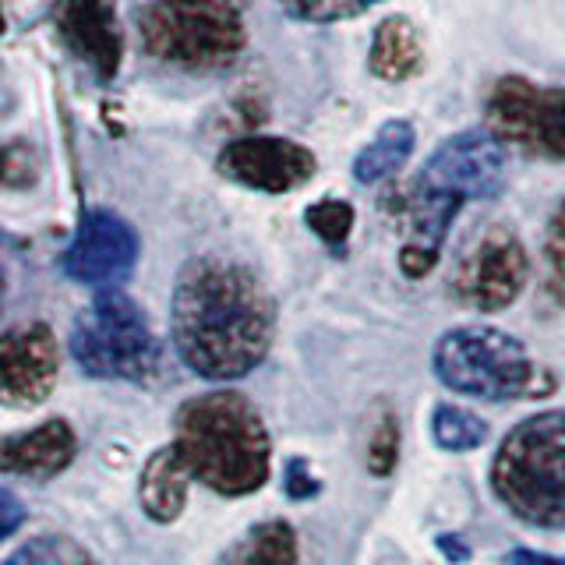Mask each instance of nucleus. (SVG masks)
Instances as JSON below:
<instances>
[{
  "label": "nucleus",
  "instance_id": "obj_27",
  "mask_svg": "<svg viewBox=\"0 0 565 565\" xmlns=\"http://www.w3.org/2000/svg\"><path fill=\"white\" fill-rule=\"evenodd\" d=\"M509 565H565V558L544 555V552H530V547H520V552L509 555Z\"/></svg>",
  "mask_w": 565,
  "mask_h": 565
},
{
  "label": "nucleus",
  "instance_id": "obj_10",
  "mask_svg": "<svg viewBox=\"0 0 565 565\" xmlns=\"http://www.w3.org/2000/svg\"><path fill=\"white\" fill-rule=\"evenodd\" d=\"M138 262V234L128 220H120L117 212L93 209L85 212L75 241L64 252V273L85 282V287H117L131 276Z\"/></svg>",
  "mask_w": 565,
  "mask_h": 565
},
{
  "label": "nucleus",
  "instance_id": "obj_21",
  "mask_svg": "<svg viewBox=\"0 0 565 565\" xmlns=\"http://www.w3.org/2000/svg\"><path fill=\"white\" fill-rule=\"evenodd\" d=\"M305 220L326 244L340 247L350 237V230H353V205H347L340 199H326V202H315L305 212Z\"/></svg>",
  "mask_w": 565,
  "mask_h": 565
},
{
  "label": "nucleus",
  "instance_id": "obj_30",
  "mask_svg": "<svg viewBox=\"0 0 565 565\" xmlns=\"http://www.w3.org/2000/svg\"><path fill=\"white\" fill-rule=\"evenodd\" d=\"M0 300H4V273H0Z\"/></svg>",
  "mask_w": 565,
  "mask_h": 565
},
{
  "label": "nucleus",
  "instance_id": "obj_24",
  "mask_svg": "<svg viewBox=\"0 0 565 565\" xmlns=\"http://www.w3.org/2000/svg\"><path fill=\"white\" fill-rule=\"evenodd\" d=\"M544 255H547V265H552V273L558 276V282L565 287V202L555 209L552 223H547Z\"/></svg>",
  "mask_w": 565,
  "mask_h": 565
},
{
  "label": "nucleus",
  "instance_id": "obj_16",
  "mask_svg": "<svg viewBox=\"0 0 565 565\" xmlns=\"http://www.w3.org/2000/svg\"><path fill=\"white\" fill-rule=\"evenodd\" d=\"M420 35L414 22H406L403 14L385 18L375 29V40H371V75H379L382 82H406L420 71Z\"/></svg>",
  "mask_w": 565,
  "mask_h": 565
},
{
  "label": "nucleus",
  "instance_id": "obj_28",
  "mask_svg": "<svg viewBox=\"0 0 565 565\" xmlns=\"http://www.w3.org/2000/svg\"><path fill=\"white\" fill-rule=\"evenodd\" d=\"M438 547H441V552H446L452 562H467V558H470V547H459L456 537H438Z\"/></svg>",
  "mask_w": 565,
  "mask_h": 565
},
{
  "label": "nucleus",
  "instance_id": "obj_19",
  "mask_svg": "<svg viewBox=\"0 0 565 565\" xmlns=\"http://www.w3.org/2000/svg\"><path fill=\"white\" fill-rule=\"evenodd\" d=\"M431 438H435V446L446 449V452L481 449L488 441V420L463 411V406L441 403L431 414Z\"/></svg>",
  "mask_w": 565,
  "mask_h": 565
},
{
  "label": "nucleus",
  "instance_id": "obj_18",
  "mask_svg": "<svg viewBox=\"0 0 565 565\" xmlns=\"http://www.w3.org/2000/svg\"><path fill=\"white\" fill-rule=\"evenodd\" d=\"M220 565H297V534L290 523L269 520L252 526Z\"/></svg>",
  "mask_w": 565,
  "mask_h": 565
},
{
  "label": "nucleus",
  "instance_id": "obj_14",
  "mask_svg": "<svg viewBox=\"0 0 565 565\" xmlns=\"http://www.w3.org/2000/svg\"><path fill=\"white\" fill-rule=\"evenodd\" d=\"M78 452V438L67 420H46L40 428L0 438V473L14 477H57Z\"/></svg>",
  "mask_w": 565,
  "mask_h": 565
},
{
  "label": "nucleus",
  "instance_id": "obj_17",
  "mask_svg": "<svg viewBox=\"0 0 565 565\" xmlns=\"http://www.w3.org/2000/svg\"><path fill=\"white\" fill-rule=\"evenodd\" d=\"M417 146V131L411 120H388L379 128V135L361 149V156L353 159V177L361 184H379L385 177H393L406 159H411Z\"/></svg>",
  "mask_w": 565,
  "mask_h": 565
},
{
  "label": "nucleus",
  "instance_id": "obj_25",
  "mask_svg": "<svg viewBox=\"0 0 565 565\" xmlns=\"http://www.w3.org/2000/svg\"><path fill=\"white\" fill-rule=\"evenodd\" d=\"M318 477H311L308 463L305 459H290L287 463V494L290 499H311V494H318Z\"/></svg>",
  "mask_w": 565,
  "mask_h": 565
},
{
  "label": "nucleus",
  "instance_id": "obj_6",
  "mask_svg": "<svg viewBox=\"0 0 565 565\" xmlns=\"http://www.w3.org/2000/svg\"><path fill=\"white\" fill-rule=\"evenodd\" d=\"M71 353L93 379L146 382L159 371L163 347H159L146 311L124 290L106 287L71 329Z\"/></svg>",
  "mask_w": 565,
  "mask_h": 565
},
{
  "label": "nucleus",
  "instance_id": "obj_9",
  "mask_svg": "<svg viewBox=\"0 0 565 565\" xmlns=\"http://www.w3.org/2000/svg\"><path fill=\"white\" fill-rule=\"evenodd\" d=\"M526 252L505 226H488L456 265L452 290L477 311H502L526 287Z\"/></svg>",
  "mask_w": 565,
  "mask_h": 565
},
{
  "label": "nucleus",
  "instance_id": "obj_13",
  "mask_svg": "<svg viewBox=\"0 0 565 565\" xmlns=\"http://www.w3.org/2000/svg\"><path fill=\"white\" fill-rule=\"evenodd\" d=\"M53 25L82 64L114 78L124 57L117 0H53Z\"/></svg>",
  "mask_w": 565,
  "mask_h": 565
},
{
  "label": "nucleus",
  "instance_id": "obj_2",
  "mask_svg": "<svg viewBox=\"0 0 565 565\" xmlns=\"http://www.w3.org/2000/svg\"><path fill=\"white\" fill-rule=\"evenodd\" d=\"M173 431V449L205 488L252 494L269 481V431L247 396L226 388L194 396L177 411Z\"/></svg>",
  "mask_w": 565,
  "mask_h": 565
},
{
  "label": "nucleus",
  "instance_id": "obj_1",
  "mask_svg": "<svg viewBox=\"0 0 565 565\" xmlns=\"http://www.w3.org/2000/svg\"><path fill=\"white\" fill-rule=\"evenodd\" d=\"M173 347L194 375L244 379L273 347L276 308L262 279L220 255L191 258L173 282Z\"/></svg>",
  "mask_w": 565,
  "mask_h": 565
},
{
  "label": "nucleus",
  "instance_id": "obj_12",
  "mask_svg": "<svg viewBox=\"0 0 565 565\" xmlns=\"http://www.w3.org/2000/svg\"><path fill=\"white\" fill-rule=\"evenodd\" d=\"M220 173L265 194H287L315 177V156L290 138L247 135L220 152Z\"/></svg>",
  "mask_w": 565,
  "mask_h": 565
},
{
  "label": "nucleus",
  "instance_id": "obj_7",
  "mask_svg": "<svg viewBox=\"0 0 565 565\" xmlns=\"http://www.w3.org/2000/svg\"><path fill=\"white\" fill-rule=\"evenodd\" d=\"M138 40L167 64L216 71L241 57L247 32L241 11L216 0H156L138 11Z\"/></svg>",
  "mask_w": 565,
  "mask_h": 565
},
{
  "label": "nucleus",
  "instance_id": "obj_5",
  "mask_svg": "<svg viewBox=\"0 0 565 565\" xmlns=\"http://www.w3.org/2000/svg\"><path fill=\"white\" fill-rule=\"evenodd\" d=\"M435 375L452 393L470 399H520L537 396L541 371L530 361L526 347L494 326H459L435 343Z\"/></svg>",
  "mask_w": 565,
  "mask_h": 565
},
{
  "label": "nucleus",
  "instance_id": "obj_15",
  "mask_svg": "<svg viewBox=\"0 0 565 565\" xmlns=\"http://www.w3.org/2000/svg\"><path fill=\"white\" fill-rule=\"evenodd\" d=\"M188 484L191 470L173 446H163L149 456V463L141 467L138 481V502L146 509V516L156 523H173L188 505Z\"/></svg>",
  "mask_w": 565,
  "mask_h": 565
},
{
  "label": "nucleus",
  "instance_id": "obj_3",
  "mask_svg": "<svg viewBox=\"0 0 565 565\" xmlns=\"http://www.w3.org/2000/svg\"><path fill=\"white\" fill-rule=\"evenodd\" d=\"M505 177V146L491 131H459L446 138L420 167L406 199V247L438 255L463 202L499 194Z\"/></svg>",
  "mask_w": 565,
  "mask_h": 565
},
{
  "label": "nucleus",
  "instance_id": "obj_22",
  "mask_svg": "<svg viewBox=\"0 0 565 565\" xmlns=\"http://www.w3.org/2000/svg\"><path fill=\"white\" fill-rule=\"evenodd\" d=\"M399 459V424L393 414H385L382 424L375 428V435H371V446H367V470L375 477H385L393 473Z\"/></svg>",
  "mask_w": 565,
  "mask_h": 565
},
{
  "label": "nucleus",
  "instance_id": "obj_31",
  "mask_svg": "<svg viewBox=\"0 0 565 565\" xmlns=\"http://www.w3.org/2000/svg\"><path fill=\"white\" fill-rule=\"evenodd\" d=\"M0 32H4V14H0Z\"/></svg>",
  "mask_w": 565,
  "mask_h": 565
},
{
  "label": "nucleus",
  "instance_id": "obj_8",
  "mask_svg": "<svg viewBox=\"0 0 565 565\" xmlns=\"http://www.w3.org/2000/svg\"><path fill=\"white\" fill-rule=\"evenodd\" d=\"M491 135L523 152L565 159V88H544L516 75L491 85L488 103Z\"/></svg>",
  "mask_w": 565,
  "mask_h": 565
},
{
  "label": "nucleus",
  "instance_id": "obj_20",
  "mask_svg": "<svg viewBox=\"0 0 565 565\" xmlns=\"http://www.w3.org/2000/svg\"><path fill=\"white\" fill-rule=\"evenodd\" d=\"M282 11L297 22H315V25H329V22H347V18L364 14L371 4L379 0H279Z\"/></svg>",
  "mask_w": 565,
  "mask_h": 565
},
{
  "label": "nucleus",
  "instance_id": "obj_23",
  "mask_svg": "<svg viewBox=\"0 0 565 565\" xmlns=\"http://www.w3.org/2000/svg\"><path fill=\"white\" fill-rule=\"evenodd\" d=\"M75 558L82 555L67 541L40 537V541H29L25 547H18L4 565H75Z\"/></svg>",
  "mask_w": 565,
  "mask_h": 565
},
{
  "label": "nucleus",
  "instance_id": "obj_4",
  "mask_svg": "<svg viewBox=\"0 0 565 565\" xmlns=\"http://www.w3.org/2000/svg\"><path fill=\"white\" fill-rule=\"evenodd\" d=\"M491 484L516 520L565 530V414L544 411L516 424L491 463Z\"/></svg>",
  "mask_w": 565,
  "mask_h": 565
},
{
  "label": "nucleus",
  "instance_id": "obj_11",
  "mask_svg": "<svg viewBox=\"0 0 565 565\" xmlns=\"http://www.w3.org/2000/svg\"><path fill=\"white\" fill-rule=\"evenodd\" d=\"M61 371V347L46 322H22L0 335V403H43Z\"/></svg>",
  "mask_w": 565,
  "mask_h": 565
},
{
  "label": "nucleus",
  "instance_id": "obj_29",
  "mask_svg": "<svg viewBox=\"0 0 565 565\" xmlns=\"http://www.w3.org/2000/svg\"><path fill=\"white\" fill-rule=\"evenodd\" d=\"M216 4H226V8L241 11V8H247V4H252V0H216Z\"/></svg>",
  "mask_w": 565,
  "mask_h": 565
},
{
  "label": "nucleus",
  "instance_id": "obj_26",
  "mask_svg": "<svg viewBox=\"0 0 565 565\" xmlns=\"http://www.w3.org/2000/svg\"><path fill=\"white\" fill-rule=\"evenodd\" d=\"M22 520H25L22 502H18L11 491H0V541H4L8 534H14V530L22 526Z\"/></svg>",
  "mask_w": 565,
  "mask_h": 565
}]
</instances>
